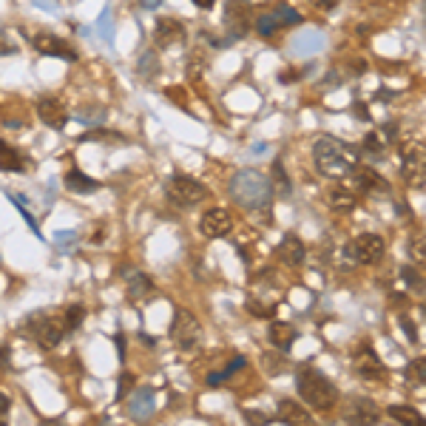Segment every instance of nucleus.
<instances>
[{
  "instance_id": "f257e3e1",
  "label": "nucleus",
  "mask_w": 426,
  "mask_h": 426,
  "mask_svg": "<svg viewBox=\"0 0 426 426\" xmlns=\"http://www.w3.org/2000/svg\"><path fill=\"white\" fill-rule=\"evenodd\" d=\"M313 162H316L318 174H324L330 179H344L359 165V151L335 136H318L313 142Z\"/></svg>"
},
{
  "instance_id": "f03ea898",
  "label": "nucleus",
  "mask_w": 426,
  "mask_h": 426,
  "mask_svg": "<svg viewBox=\"0 0 426 426\" xmlns=\"http://www.w3.org/2000/svg\"><path fill=\"white\" fill-rule=\"evenodd\" d=\"M231 199L245 210H259V207L270 205L273 185L262 171L245 168V171L233 174V179H231Z\"/></svg>"
},
{
  "instance_id": "7ed1b4c3",
  "label": "nucleus",
  "mask_w": 426,
  "mask_h": 426,
  "mask_svg": "<svg viewBox=\"0 0 426 426\" xmlns=\"http://www.w3.org/2000/svg\"><path fill=\"white\" fill-rule=\"evenodd\" d=\"M296 392L302 395V401H304L310 409H318V412H327V409H333V406L338 404V389H335V384H333L324 373H318V370H313V367L299 370V375H296Z\"/></svg>"
},
{
  "instance_id": "20e7f679",
  "label": "nucleus",
  "mask_w": 426,
  "mask_h": 426,
  "mask_svg": "<svg viewBox=\"0 0 426 426\" xmlns=\"http://www.w3.org/2000/svg\"><path fill=\"white\" fill-rule=\"evenodd\" d=\"M171 338L182 352H196L202 344V324L196 321L193 313L188 310H176L174 313V324H171Z\"/></svg>"
},
{
  "instance_id": "39448f33",
  "label": "nucleus",
  "mask_w": 426,
  "mask_h": 426,
  "mask_svg": "<svg viewBox=\"0 0 426 426\" xmlns=\"http://www.w3.org/2000/svg\"><path fill=\"white\" fill-rule=\"evenodd\" d=\"M165 193H168V199H171L176 207H193V205L205 202L207 188H205L202 182H196V179H191V176H185V174H174V176L168 179Z\"/></svg>"
},
{
  "instance_id": "423d86ee",
  "label": "nucleus",
  "mask_w": 426,
  "mask_h": 426,
  "mask_svg": "<svg viewBox=\"0 0 426 426\" xmlns=\"http://www.w3.org/2000/svg\"><path fill=\"white\" fill-rule=\"evenodd\" d=\"M253 9H250V0H228L225 6V23L231 29V37L233 40H242L250 26H253Z\"/></svg>"
},
{
  "instance_id": "0eeeda50",
  "label": "nucleus",
  "mask_w": 426,
  "mask_h": 426,
  "mask_svg": "<svg viewBox=\"0 0 426 426\" xmlns=\"http://www.w3.org/2000/svg\"><path fill=\"white\" fill-rule=\"evenodd\" d=\"M401 165L409 182H418V188H423V171H426V151H423V142H406L401 148Z\"/></svg>"
},
{
  "instance_id": "6e6552de",
  "label": "nucleus",
  "mask_w": 426,
  "mask_h": 426,
  "mask_svg": "<svg viewBox=\"0 0 426 426\" xmlns=\"http://www.w3.org/2000/svg\"><path fill=\"white\" fill-rule=\"evenodd\" d=\"M384 250H387V245H384V239L378 233H361L349 245V256L355 262H361V264H375L384 256Z\"/></svg>"
},
{
  "instance_id": "1a4fd4ad",
  "label": "nucleus",
  "mask_w": 426,
  "mask_h": 426,
  "mask_svg": "<svg viewBox=\"0 0 426 426\" xmlns=\"http://www.w3.org/2000/svg\"><path fill=\"white\" fill-rule=\"evenodd\" d=\"M231 228H233V219H231V213L225 207H210V210L202 213V219H199V231L207 239H222V236L231 233Z\"/></svg>"
},
{
  "instance_id": "9d476101",
  "label": "nucleus",
  "mask_w": 426,
  "mask_h": 426,
  "mask_svg": "<svg viewBox=\"0 0 426 426\" xmlns=\"http://www.w3.org/2000/svg\"><path fill=\"white\" fill-rule=\"evenodd\" d=\"M32 335L37 338V344L43 349H54L65 335V321L51 318V316H40L37 321H32Z\"/></svg>"
},
{
  "instance_id": "9b49d317",
  "label": "nucleus",
  "mask_w": 426,
  "mask_h": 426,
  "mask_svg": "<svg viewBox=\"0 0 426 426\" xmlns=\"http://www.w3.org/2000/svg\"><path fill=\"white\" fill-rule=\"evenodd\" d=\"M355 373L364 381H384L387 378V367L384 361L375 355V349H361L355 355Z\"/></svg>"
},
{
  "instance_id": "f8f14e48",
  "label": "nucleus",
  "mask_w": 426,
  "mask_h": 426,
  "mask_svg": "<svg viewBox=\"0 0 426 426\" xmlns=\"http://www.w3.org/2000/svg\"><path fill=\"white\" fill-rule=\"evenodd\" d=\"M34 49H37L40 54L60 57V60H65V63H75V60H77V51L71 49L63 37H54V34H37V37H34Z\"/></svg>"
},
{
  "instance_id": "ddd939ff",
  "label": "nucleus",
  "mask_w": 426,
  "mask_h": 426,
  "mask_svg": "<svg viewBox=\"0 0 426 426\" xmlns=\"http://www.w3.org/2000/svg\"><path fill=\"white\" fill-rule=\"evenodd\" d=\"M154 409H157V404H154V389H151V387L134 389V395H131V401H128V415H131L134 420H148V418L154 415Z\"/></svg>"
},
{
  "instance_id": "4468645a",
  "label": "nucleus",
  "mask_w": 426,
  "mask_h": 426,
  "mask_svg": "<svg viewBox=\"0 0 426 426\" xmlns=\"http://www.w3.org/2000/svg\"><path fill=\"white\" fill-rule=\"evenodd\" d=\"M37 117H40L49 128H63L65 120H68V111H65V105H63L57 97H43V100L37 103Z\"/></svg>"
},
{
  "instance_id": "2eb2a0df",
  "label": "nucleus",
  "mask_w": 426,
  "mask_h": 426,
  "mask_svg": "<svg viewBox=\"0 0 426 426\" xmlns=\"http://www.w3.org/2000/svg\"><path fill=\"white\" fill-rule=\"evenodd\" d=\"M378 418H381L378 406L367 398H355L347 406V420H352V423H378Z\"/></svg>"
},
{
  "instance_id": "dca6fc26",
  "label": "nucleus",
  "mask_w": 426,
  "mask_h": 426,
  "mask_svg": "<svg viewBox=\"0 0 426 426\" xmlns=\"http://www.w3.org/2000/svg\"><path fill=\"white\" fill-rule=\"evenodd\" d=\"M349 176H355V182H359L361 191H370V193H387L389 191V182L381 174H375L373 168H359V165H355Z\"/></svg>"
},
{
  "instance_id": "f3484780",
  "label": "nucleus",
  "mask_w": 426,
  "mask_h": 426,
  "mask_svg": "<svg viewBox=\"0 0 426 426\" xmlns=\"http://www.w3.org/2000/svg\"><path fill=\"white\" fill-rule=\"evenodd\" d=\"M296 335H299L296 327L288 324V321H273L270 330H267V338H270V344H273L276 349H290L293 341H296Z\"/></svg>"
},
{
  "instance_id": "a211bd4d",
  "label": "nucleus",
  "mask_w": 426,
  "mask_h": 426,
  "mask_svg": "<svg viewBox=\"0 0 426 426\" xmlns=\"http://www.w3.org/2000/svg\"><path fill=\"white\" fill-rule=\"evenodd\" d=\"M278 420H281V423H313V415H310L299 401L284 398V401L278 404Z\"/></svg>"
},
{
  "instance_id": "6ab92c4d",
  "label": "nucleus",
  "mask_w": 426,
  "mask_h": 426,
  "mask_svg": "<svg viewBox=\"0 0 426 426\" xmlns=\"http://www.w3.org/2000/svg\"><path fill=\"white\" fill-rule=\"evenodd\" d=\"M185 37V29L179 20H171V18H160L157 20V43L160 46H174Z\"/></svg>"
},
{
  "instance_id": "aec40b11",
  "label": "nucleus",
  "mask_w": 426,
  "mask_h": 426,
  "mask_svg": "<svg viewBox=\"0 0 426 426\" xmlns=\"http://www.w3.org/2000/svg\"><path fill=\"white\" fill-rule=\"evenodd\" d=\"M278 256L284 259V264L299 267V264L304 262V245H302V239H299V236H293V233H288V236H284V242H281Z\"/></svg>"
},
{
  "instance_id": "412c9836",
  "label": "nucleus",
  "mask_w": 426,
  "mask_h": 426,
  "mask_svg": "<svg viewBox=\"0 0 426 426\" xmlns=\"http://www.w3.org/2000/svg\"><path fill=\"white\" fill-rule=\"evenodd\" d=\"M151 293H154V281H151V276H146V273H131V276H128V296H131L134 302L148 299Z\"/></svg>"
},
{
  "instance_id": "4be33fe9",
  "label": "nucleus",
  "mask_w": 426,
  "mask_h": 426,
  "mask_svg": "<svg viewBox=\"0 0 426 426\" xmlns=\"http://www.w3.org/2000/svg\"><path fill=\"white\" fill-rule=\"evenodd\" d=\"M23 168H26L23 154L15 146H9V142L0 139V171H23Z\"/></svg>"
},
{
  "instance_id": "5701e85b",
  "label": "nucleus",
  "mask_w": 426,
  "mask_h": 426,
  "mask_svg": "<svg viewBox=\"0 0 426 426\" xmlns=\"http://www.w3.org/2000/svg\"><path fill=\"white\" fill-rule=\"evenodd\" d=\"M65 188L68 191H75V193H91V191H97L100 188V182L97 179H91V176H86L83 171H68L65 174Z\"/></svg>"
},
{
  "instance_id": "b1692460",
  "label": "nucleus",
  "mask_w": 426,
  "mask_h": 426,
  "mask_svg": "<svg viewBox=\"0 0 426 426\" xmlns=\"http://www.w3.org/2000/svg\"><path fill=\"white\" fill-rule=\"evenodd\" d=\"M327 205H330L333 210H338V213H347V210L355 207V193H352L349 188H333V191L327 193Z\"/></svg>"
},
{
  "instance_id": "393cba45",
  "label": "nucleus",
  "mask_w": 426,
  "mask_h": 426,
  "mask_svg": "<svg viewBox=\"0 0 426 426\" xmlns=\"http://www.w3.org/2000/svg\"><path fill=\"white\" fill-rule=\"evenodd\" d=\"M273 185H276V191H278V196H281V199H288V196H290V191H293V188H290L288 174H284V165H281L278 160L273 162Z\"/></svg>"
},
{
  "instance_id": "a878e982",
  "label": "nucleus",
  "mask_w": 426,
  "mask_h": 426,
  "mask_svg": "<svg viewBox=\"0 0 426 426\" xmlns=\"http://www.w3.org/2000/svg\"><path fill=\"white\" fill-rule=\"evenodd\" d=\"M389 418L392 420H401V423H420L423 415L412 406H389Z\"/></svg>"
},
{
  "instance_id": "bb28decb",
  "label": "nucleus",
  "mask_w": 426,
  "mask_h": 426,
  "mask_svg": "<svg viewBox=\"0 0 426 426\" xmlns=\"http://www.w3.org/2000/svg\"><path fill=\"white\" fill-rule=\"evenodd\" d=\"M242 367H245V359H242V355H236V359L228 364V370H222V373H210L205 381H207L210 387H217V384H222L228 375H233V373H236V370H242Z\"/></svg>"
},
{
  "instance_id": "cd10ccee",
  "label": "nucleus",
  "mask_w": 426,
  "mask_h": 426,
  "mask_svg": "<svg viewBox=\"0 0 426 426\" xmlns=\"http://www.w3.org/2000/svg\"><path fill=\"white\" fill-rule=\"evenodd\" d=\"M276 29H281V23H278V18H276L273 12H267V15H259V18H256V32H259L262 37H270Z\"/></svg>"
},
{
  "instance_id": "c85d7f7f",
  "label": "nucleus",
  "mask_w": 426,
  "mask_h": 426,
  "mask_svg": "<svg viewBox=\"0 0 426 426\" xmlns=\"http://www.w3.org/2000/svg\"><path fill=\"white\" fill-rule=\"evenodd\" d=\"M423 378H426V361H423V359L409 361V364H406V381H412V384H423Z\"/></svg>"
},
{
  "instance_id": "c756f323",
  "label": "nucleus",
  "mask_w": 426,
  "mask_h": 426,
  "mask_svg": "<svg viewBox=\"0 0 426 426\" xmlns=\"http://www.w3.org/2000/svg\"><path fill=\"white\" fill-rule=\"evenodd\" d=\"M83 318H86V307L83 304H71L65 310V327H80Z\"/></svg>"
},
{
  "instance_id": "7c9ffc66",
  "label": "nucleus",
  "mask_w": 426,
  "mask_h": 426,
  "mask_svg": "<svg viewBox=\"0 0 426 426\" xmlns=\"http://www.w3.org/2000/svg\"><path fill=\"white\" fill-rule=\"evenodd\" d=\"M273 15L278 18V23H281V26H293V23H299V20H302V15H299L296 9H290V6H281V9H278V12H273Z\"/></svg>"
},
{
  "instance_id": "2f4dec72",
  "label": "nucleus",
  "mask_w": 426,
  "mask_h": 426,
  "mask_svg": "<svg viewBox=\"0 0 426 426\" xmlns=\"http://www.w3.org/2000/svg\"><path fill=\"white\" fill-rule=\"evenodd\" d=\"M364 148H367L373 157H384V146H381L378 134H367V139H364Z\"/></svg>"
},
{
  "instance_id": "473e14b6",
  "label": "nucleus",
  "mask_w": 426,
  "mask_h": 426,
  "mask_svg": "<svg viewBox=\"0 0 426 426\" xmlns=\"http://www.w3.org/2000/svg\"><path fill=\"white\" fill-rule=\"evenodd\" d=\"M404 278H406V281L412 284V288H415L418 293L423 290V278H420V273H415L412 267H404Z\"/></svg>"
},
{
  "instance_id": "72a5a7b5",
  "label": "nucleus",
  "mask_w": 426,
  "mask_h": 426,
  "mask_svg": "<svg viewBox=\"0 0 426 426\" xmlns=\"http://www.w3.org/2000/svg\"><path fill=\"white\" fill-rule=\"evenodd\" d=\"M247 310H250V316H259V318H270L276 307H264V304H259V302H250V304H247Z\"/></svg>"
},
{
  "instance_id": "f704fd0d",
  "label": "nucleus",
  "mask_w": 426,
  "mask_h": 426,
  "mask_svg": "<svg viewBox=\"0 0 426 426\" xmlns=\"http://www.w3.org/2000/svg\"><path fill=\"white\" fill-rule=\"evenodd\" d=\"M131 387H134V375H131V373H125V375H122V381H120V387H117V401H122V398L131 392Z\"/></svg>"
},
{
  "instance_id": "c9c22d12",
  "label": "nucleus",
  "mask_w": 426,
  "mask_h": 426,
  "mask_svg": "<svg viewBox=\"0 0 426 426\" xmlns=\"http://www.w3.org/2000/svg\"><path fill=\"white\" fill-rule=\"evenodd\" d=\"M401 327L406 330V335H409V341H418V330H415V324L406 318V316H401Z\"/></svg>"
},
{
  "instance_id": "e433bc0d",
  "label": "nucleus",
  "mask_w": 426,
  "mask_h": 426,
  "mask_svg": "<svg viewBox=\"0 0 426 426\" xmlns=\"http://www.w3.org/2000/svg\"><path fill=\"white\" fill-rule=\"evenodd\" d=\"M245 418H247V420H253V423H270V418H267L264 412H256V409H247V412H245Z\"/></svg>"
},
{
  "instance_id": "4c0bfd02",
  "label": "nucleus",
  "mask_w": 426,
  "mask_h": 426,
  "mask_svg": "<svg viewBox=\"0 0 426 426\" xmlns=\"http://www.w3.org/2000/svg\"><path fill=\"white\" fill-rule=\"evenodd\" d=\"M9 406H12V398H9L6 392H0V415H6V412H9Z\"/></svg>"
},
{
  "instance_id": "58836bf2",
  "label": "nucleus",
  "mask_w": 426,
  "mask_h": 426,
  "mask_svg": "<svg viewBox=\"0 0 426 426\" xmlns=\"http://www.w3.org/2000/svg\"><path fill=\"white\" fill-rule=\"evenodd\" d=\"M15 51V46L6 40V34H0V54H12Z\"/></svg>"
},
{
  "instance_id": "ea45409f",
  "label": "nucleus",
  "mask_w": 426,
  "mask_h": 426,
  "mask_svg": "<svg viewBox=\"0 0 426 426\" xmlns=\"http://www.w3.org/2000/svg\"><path fill=\"white\" fill-rule=\"evenodd\" d=\"M412 256H418V262H423V239L412 242Z\"/></svg>"
},
{
  "instance_id": "a19ab883",
  "label": "nucleus",
  "mask_w": 426,
  "mask_h": 426,
  "mask_svg": "<svg viewBox=\"0 0 426 426\" xmlns=\"http://www.w3.org/2000/svg\"><path fill=\"white\" fill-rule=\"evenodd\" d=\"M310 4H313V6H318V9H333V6L338 4V0H310Z\"/></svg>"
},
{
  "instance_id": "79ce46f5",
  "label": "nucleus",
  "mask_w": 426,
  "mask_h": 426,
  "mask_svg": "<svg viewBox=\"0 0 426 426\" xmlns=\"http://www.w3.org/2000/svg\"><path fill=\"white\" fill-rule=\"evenodd\" d=\"M114 344H117V352H120V359H125V338H122V333L114 338Z\"/></svg>"
},
{
  "instance_id": "37998d69",
  "label": "nucleus",
  "mask_w": 426,
  "mask_h": 426,
  "mask_svg": "<svg viewBox=\"0 0 426 426\" xmlns=\"http://www.w3.org/2000/svg\"><path fill=\"white\" fill-rule=\"evenodd\" d=\"M9 367V349L0 347V370H6Z\"/></svg>"
},
{
  "instance_id": "c03bdc74",
  "label": "nucleus",
  "mask_w": 426,
  "mask_h": 426,
  "mask_svg": "<svg viewBox=\"0 0 426 426\" xmlns=\"http://www.w3.org/2000/svg\"><path fill=\"white\" fill-rule=\"evenodd\" d=\"M355 114H359L361 120H370V114H367V108H364V103H355Z\"/></svg>"
},
{
  "instance_id": "a18cd8bd",
  "label": "nucleus",
  "mask_w": 426,
  "mask_h": 426,
  "mask_svg": "<svg viewBox=\"0 0 426 426\" xmlns=\"http://www.w3.org/2000/svg\"><path fill=\"white\" fill-rule=\"evenodd\" d=\"M37 6H46V9H57V0H34Z\"/></svg>"
},
{
  "instance_id": "49530a36",
  "label": "nucleus",
  "mask_w": 426,
  "mask_h": 426,
  "mask_svg": "<svg viewBox=\"0 0 426 426\" xmlns=\"http://www.w3.org/2000/svg\"><path fill=\"white\" fill-rule=\"evenodd\" d=\"M193 4H196L199 9H210L213 4H217V0H193Z\"/></svg>"
}]
</instances>
